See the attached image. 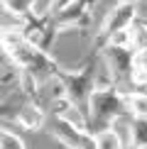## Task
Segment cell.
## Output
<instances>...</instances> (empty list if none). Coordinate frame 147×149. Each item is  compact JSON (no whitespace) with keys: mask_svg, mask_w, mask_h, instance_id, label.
<instances>
[{"mask_svg":"<svg viewBox=\"0 0 147 149\" xmlns=\"http://www.w3.org/2000/svg\"><path fill=\"white\" fill-rule=\"evenodd\" d=\"M0 49L12 61V66L20 69V73L34 78L37 83L52 78L54 71H57V66H59V61H54L49 52H42L39 47H34L32 42L24 39L20 29H3Z\"/></svg>","mask_w":147,"mask_h":149,"instance_id":"obj_1","label":"cell"},{"mask_svg":"<svg viewBox=\"0 0 147 149\" xmlns=\"http://www.w3.org/2000/svg\"><path fill=\"white\" fill-rule=\"evenodd\" d=\"M54 76L59 78L61 88H64V98L69 100L71 110L81 115V120L88 125V100H91V93L96 91L98 86V76H96V54L91 56L81 69L69 71L64 66H57Z\"/></svg>","mask_w":147,"mask_h":149,"instance_id":"obj_2","label":"cell"},{"mask_svg":"<svg viewBox=\"0 0 147 149\" xmlns=\"http://www.w3.org/2000/svg\"><path fill=\"white\" fill-rule=\"evenodd\" d=\"M120 117H127L125 91L113 83H108V86L98 83L88 100V127H93V132H96V130L115 125Z\"/></svg>","mask_w":147,"mask_h":149,"instance_id":"obj_3","label":"cell"},{"mask_svg":"<svg viewBox=\"0 0 147 149\" xmlns=\"http://www.w3.org/2000/svg\"><path fill=\"white\" fill-rule=\"evenodd\" d=\"M49 132L52 137L61 142L66 149H96V137L93 130H88L81 122L71 120L69 115H59L54 113L52 122H49Z\"/></svg>","mask_w":147,"mask_h":149,"instance_id":"obj_4","label":"cell"},{"mask_svg":"<svg viewBox=\"0 0 147 149\" xmlns=\"http://www.w3.org/2000/svg\"><path fill=\"white\" fill-rule=\"evenodd\" d=\"M106 61V69L110 76V83L118 88H132V69H135V52L127 47H110L106 44L98 52Z\"/></svg>","mask_w":147,"mask_h":149,"instance_id":"obj_5","label":"cell"},{"mask_svg":"<svg viewBox=\"0 0 147 149\" xmlns=\"http://www.w3.org/2000/svg\"><path fill=\"white\" fill-rule=\"evenodd\" d=\"M96 0H71V3L61 5L59 10L47 12L49 24L54 32H69V29H78L86 27L91 22V10H93Z\"/></svg>","mask_w":147,"mask_h":149,"instance_id":"obj_6","label":"cell"},{"mask_svg":"<svg viewBox=\"0 0 147 149\" xmlns=\"http://www.w3.org/2000/svg\"><path fill=\"white\" fill-rule=\"evenodd\" d=\"M135 17H137V5H135V3H118L113 10H108L106 20H103L101 29H98V34L93 39V54H96V56H98V52L103 49V44L108 42V37L113 32H118V29L130 27Z\"/></svg>","mask_w":147,"mask_h":149,"instance_id":"obj_7","label":"cell"},{"mask_svg":"<svg viewBox=\"0 0 147 149\" xmlns=\"http://www.w3.org/2000/svg\"><path fill=\"white\" fill-rule=\"evenodd\" d=\"M10 120L12 122H17L22 130H29V132H34V130H39V127H44V122H47V115H44V108H42L39 103H24L22 108H17L15 113L10 115Z\"/></svg>","mask_w":147,"mask_h":149,"instance_id":"obj_8","label":"cell"},{"mask_svg":"<svg viewBox=\"0 0 147 149\" xmlns=\"http://www.w3.org/2000/svg\"><path fill=\"white\" fill-rule=\"evenodd\" d=\"M127 134H130V149H140L147 144V117L145 115H127Z\"/></svg>","mask_w":147,"mask_h":149,"instance_id":"obj_9","label":"cell"},{"mask_svg":"<svg viewBox=\"0 0 147 149\" xmlns=\"http://www.w3.org/2000/svg\"><path fill=\"white\" fill-rule=\"evenodd\" d=\"M93 137H96V149H125V142H123L120 132L115 130V125L96 130Z\"/></svg>","mask_w":147,"mask_h":149,"instance_id":"obj_10","label":"cell"},{"mask_svg":"<svg viewBox=\"0 0 147 149\" xmlns=\"http://www.w3.org/2000/svg\"><path fill=\"white\" fill-rule=\"evenodd\" d=\"M37 3H39V0H0V5H3L10 15H15L17 20L37 15Z\"/></svg>","mask_w":147,"mask_h":149,"instance_id":"obj_11","label":"cell"},{"mask_svg":"<svg viewBox=\"0 0 147 149\" xmlns=\"http://www.w3.org/2000/svg\"><path fill=\"white\" fill-rule=\"evenodd\" d=\"M127 32H130V49L135 54L147 49V20H137L135 17L132 24L127 27Z\"/></svg>","mask_w":147,"mask_h":149,"instance_id":"obj_12","label":"cell"},{"mask_svg":"<svg viewBox=\"0 0 147 149\" xmlns=\"http://www.w3.org/2000/svg\"><path fill=\"white\" fill-rule=\"evenodd\" d=\"M132 88H147V49H142V52L135 54Z\"/></svg>","mask_w":147,"mask_h":149,"instance_id":"obj_13","label":"cell"},{"mask_svg":"<svg viewBox=\"0 0 147 149\" xmlns=\"http://www.w3.org/2000/svg\"><path fill=\"white\" fill-rule=\"evenodd\" d=\"M0 149H24L22 137L10 127H3V122H0Z\"/></svg>","mask_w":147,"mask_h":149,"instance_id":"obj_14","label":"cell"},{"mask_svg":"<svg viewBox=\"0 0 147 149\" xmlns=\"http://www.w3.org/2000/svg\"><path fill=\"white\" fill-rule=\"evenodd\" d=\"M106 44H110V47H127V49H130V32H127V27L113 32V34L108 37ZM106 44H103V47H106Z\"/></svg>","mask_w":147,"mask_h":149,"instance_id":"obj_15","label":"cell"},{"mask_svg":"<svg viewBox=\"0 0 147 149\" xmlns=\"http://www.w3.org/2000/svg\"><path fill=\"white\" fill-rule=\"evenodd\" d=\"M118 3H135V5H137L140 0H118Z\"/></svg>","mask_w":147,"mask_h":149,"instance_id":"obj_16","label":"cell"},{"mask_svg":"<svg viewBox=\"0 0 147 149\" xmlns=\"http://www.w3.org/2000/svg\"><path fill=\"white\" fill-rule=\"evenodd\" d=\"M0 37H3V27H0Z\"/></svg>","mask_w":147,"mask_h":149,"instance_id":"obj_17","label":"cell"},{"mask_svg":"<svg viewBox=\"0 0 147 149\" xmlns=\"http://www.w3.org/2000/svg\"><path fill=\"white\" fill-rule=\"evenodd\" d=\"M140 149H147V144H145V147H140Z\"/></svg>","mask_w":147,"mask_h":149,"instance_id":"obj_18","label":"cell"}]
</instances>
